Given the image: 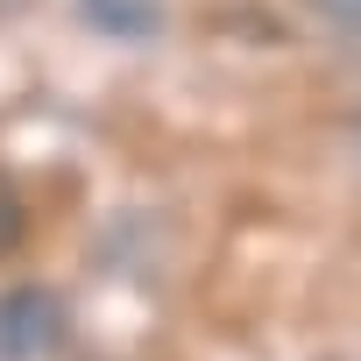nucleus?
<instances>
[{
    "instance_id": "nucleus-2",
    "label": "nucleus",
    "mask_w": 361,
    "mask_h": 361,
    "mask_svg": "<svg viewBox=\"0 0 361 361\" xmlns=\"http://www.w3.org/2000/svg\"><path fill=\"white\" fill-rule=\"evenodd\" d=\"M319 8H326L333 22H347V29H361V0H319Z\"/></svg>"
},
{
    "instance_id": "nucleus-1",
    "label": "nucleus",
    "mask_w": 361,
    "mask_h": 361,
    "mask_svg": "<svg viewBox=\"0 0 361 361\" xmlns=\"http://www.w3.org/2000/svg\"><path fill=\"white\" fill-rule=\"evenodd\" d=\"M15 241H22V206H15V192H8V185H0V255H8Z\"/></svg>"
}]
</instances>
